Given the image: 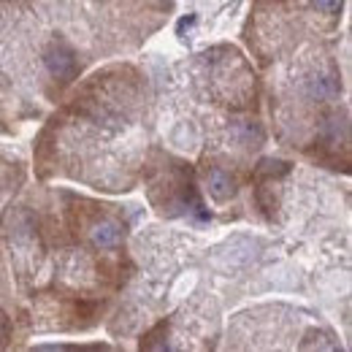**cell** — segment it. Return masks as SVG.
<instances>
[{
	"label": "cell",
	"mask_w": 352,
	"mask_h": 352,
	"mask_svg": "<svg viewBox=\"0 0 352 352\" xmlns=\"http://www.w3.org/2000/svg\"><path fill=\"white\" fill-rule=\"evenodd\" d=\"M49 68L54 76H60L63 82H68L76 74V57L68 49H52L49 52Z\"/></svg>",
	"instance_id": "6da1fadb"
},
{
	"label": "cell",
	"mask_w": 352,
	"mask_h": 352,
	"mask_svg": "<svg viewBox=\"0 0 352 352\" xmlns=\"http://www.w3.org/2000/svg\"><path fill=\"white\" fill-rule=\"evenodd\" d=\"M206 182H209V192H212L217 201H225V198L233 195V190H236V182L230 179V174H225L220 168L206 171Z\"/></svg>",
	"instance_id": "7a4b0ae2"
},
{
	"label": "cell",
	"mask_w": 352,
	"mask_h": 352,
	"mask_svg": "<svg viewBox=\"0 0 352 352\" xmlns=\"http://www.w3.org/2000/svg\"><path fill=\"white\" fill-rule=\"evenodd\" d=\"M92 239H95L98 247H114V244H120V239H122V228L111 220L100 222V225L92 230Z\"/></svg>",
	"instance_id": "3957f363"
},
{
	"label": "cell",
	"mask_w": 352,
	"mask_h": 352,
	"mask_svg": "<svg viewBox=\"0 0 352 352\" xmlns=\"http://www.w3.org/2000/svg\"><path fill=\"white\" fill-rule=\"evenodd\" d=\"M314 6H317L320 11H325V14H333V11H339L342 0H314Z\"/></svg>",
	"instance_id": "277c9868"
}]
</instances>
